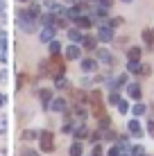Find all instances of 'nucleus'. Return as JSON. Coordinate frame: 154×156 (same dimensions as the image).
Returning a JSON list of instances; mask_svg holds the SVG:
<instances>
[{"label":"nucleus","mask_w":154,"mask_h":156,"mask_svg":"<svg viewBox=\"0 0 154 156\" xmlns=\"http://www.w3.org/2000/svg\"><path fill=\"white\" fill-rule=\"evenodd\" d=\"M70 154H73V156H79V154H82V147H79V145H75V147L70 149Z\"/></svg>","instance_id":"14"},{"label":"nucleus","mask_w":154,"mask_h":156,"mask_svg":"<svg viewBox=\"0 0 154 156\" xmlns=\"http://www.w3.org/2000/svg\"><path fill=\"white\" fill-rule=\"evenodd\" d=\"M41 149H43V152H55V145H52V133H50V131H43V133H41Z\"/></svg>","instance_id":"2"},{"label":"nucleus","mask_w":154,"mask_h":156,"mask_svg":"<svg viewBox=\"0 0 154 156\" xmlns=\"http://www.w3.org/2000/svg\"><path fill=\"white\" fill-rule=\"evenodd\" d=\"M50 50H52V55H57V52H59V43H52Z\"/></svg>","instance_id":"15"},{"label":"nucleus","mask_w":154,"mask_h":156,"mask_svg":"<svg viewBox=\"0 0 154 156\" xmlns=\"http://www.w3.org/2000/svg\"><path fill=\"white\" fill-rule=\"evenodd\" d=\"M68 36H70V41H82V34H79L77 30H70V32H68Z\"/></svg>","instance_id":"9"},{"label":"nucleus","mask_w":154,"mask_h":156,"mask_svg":"<svg viewBox=\"0 0 154 156\" xmlns=\"http://www.w3.org/2000/svg\"><path fill=\"white\" fill-rule=\"evenodd\" d=\"M41 36H43V41H50V36H52V30H50V27H48V30H43V34H41Z\"/></svg>","instance_id":"13"},{"label":"nucleus","mask_w":154,"mask_h":156,"mask_svg":"<svg viewBox=\"0 0 154 156\" xmlns=\"http://www.w3.org/2000/svg\"><path fill=\"white\" fill-rule=\"evenodd\" d=\"M23 156H39V154H36V152H30V149H25Z\"/></svg>","instance_id":"17"},{"label":"nucleus","mask_w":154,"mask_h":156,"mask_svg":"<svg viewBox=\"0 0 154 156\" xmlns=\"http://www.w3.org/2000/svg\"><path fill=\"white\" fill-rule=\"evenodd\" d=\"M100 39H102V41H111V30L102 27V30H100Z\"/></svg>","instance_id":"5"},{"label":"nucleus","mask_w":154,"mask_h":156,"mask_svg":"<svg viewBox=\"0 0 154 156\" xmlns=\"http://www.w3.org/2000/svg\"><path fill=\"white\" fill-rule=\"evenodd\" d=\"M41 98H43V100L48 102V100H50V90H43V93H41Z\"/></svg>","instance_id":"16"},{"label":"nucleus","mask_w":154,"mask_h":156,"mask_svg":"<svg viewBox=\"0 0 154 156\" xmlns=\"http://www.w3.org/2000/svg\"><path fill=\"white\" fill-rule=\"evenodd\" d=\"M84 48H86V50H93L95 48V39H84Z\"/></svg>","instance_id":"10"},{"label":"nucleus","mask_w":154,"mask_h":156,"mask_svg":"<svg viewBox=\"0 0 154 156\" xmlns=\"http://www.w3.org/2000/svg\"><path fill=\"white\" fill-rule=\"evenodd\" d=\"M82 68H84V70H93V68H95V61H93V59H86V61L82 63Z\"/></svg>","instance_id":"8"},{"label":"nucleus","mask_w":154,"mask_h":156,"mask_svg":"<svg viewBox=\"0 0 154 156\" xmlns=\"http://www.w3.org/2000/svg\"><path fill=\"white\" fill-rule=\"evenodd\" d=\"M45 70L50 73V75H55V77H61L66 68H63V61H61L59 57H57V55H52V59L48 61V66H45Z\"/></svg>","instance_id":"1"},{"label":"nucleus","mask_w":154,"mask_h":156,"mask_svg":"<svg viewBox=\"0 0 154 156\" xmlns=\"http://www.w3.org/2000/svg\"><path fill=\"white\" fill-rule=\"evenodd\" d=\"M129 95H131V98H134V100H138L141 98V88H138V86H129Z\"/></svg>","instance_id":"7"},{"label":"nucleus","mask_w":154,"mask_h":156,"mask_svg":"<svg viewBox=\"0 0 154 156\" xmlns=\"http://www.w3.org/2000/svg\"><path fill=\"white\" fill-rule=\"evenodd\" d=\"M77 25H79V27H91V20H88V18H79Z\"/></svg>","instance_id":"11"},{"label":"nucleus","mask_w":154,"mask_h":156,"mask_svg":"<svg viewBox=\"0 0 154 156\" xmlns=\"http://www.w3.org/2000/svg\"><path fill=\"white\" fill-rule=\"evenodd\" d=\"M100 2H102V5H104V7H109V5H111V2H113V0H100Z\"/></svg>","instance_id":"18"},{"label":"nucleus","mask_w":154,"mask_h":156,"mask_svg":"<svg viewBox=\"0 0 154 156\" xmlns=\"http://www.w3.org/2000/svg\"><path fill=\"white\" fill-rule=\"evenodd\" d=\"M125 2H129V0H125Z\"/></svg>","instance_id":"19"},{"label":"nucleus","mask_w":154,"mask_h":156,"mask_svg":"<svg viewBox=\"0 0 154 156\" xmlns=\"http://www.w3.org/2000/svg\"><path fill=\"white\" fill-rule=\"evenodd\" d=\"M63 106H66V104H63L61 100H57L55 104H52V109H55V111H63Z\"/></svg>","instance_id":"12"},{"label":"nucleus","mask_w":154,"mask_h":156,"mask_svg":"<svg viewBox=\"0 0 154 156\" xmlns=\"http://www.w3.org/2000/svg\"><path fill=\"white\" fill-rule=\"evenodd\" d=\"M66 57H68V59H77V57H79V48L70 45V48L66 50Z\"/></svg>","instance_id":"3"},{"label":"nucleus","mask_w":154,"mask_h":156,"mask_svg":"<svg viewBox=\"0 0 154 156\" xmlns=\"http://www.w3.org/2000/svg\"><path fill=\"white\" fill-rule=\"evenodd\" d=\"M138 57H141V50L138 48H131L129 50V61H138Z\"/></svg>","instance_id":"6"},{"label":"nucleus","mask_w":154,"mask_h":156,"mask_svg":"<svg viewBox=\"0 0 154 156\" xmlns=\"http://www.w3.org/2000/svg\"><path fill=\"white\" fill-rule=\"evenodd\" d=\"M143 39H145V43H147V45H152V43H154V32L145 30V32H143Z\"/></svg>","instance_id":"4"}]
</instances>
